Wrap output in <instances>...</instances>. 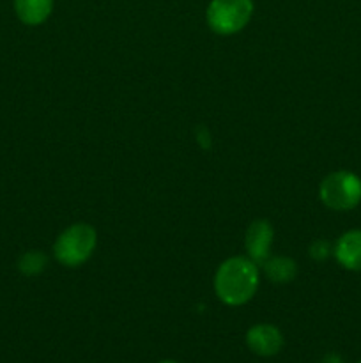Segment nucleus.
Wrapping results in <instances>:
<instances>
[{
    "instance_id": "1",
    "label": "nucleus",
    "mask_w": 361,
    "mask_h": 363,
    "mask_svg": "<svg viewBox=\"0 0 361 363\" xmlns=\"http://www.w3.org/2000/svg\"><path fill=\"white\" fill-rule=\"evenodd\" d=\"M258 289V268L250 257H230L214 275L216 296L229 307L248 303Z\"/></svg>"
},
{
    "instance_id": "2",
    "label": "nucleus",
    "mask_w": 361,
    "mask_h": 363,
    "mask_svg": "<svg viewBox=\"0 0 361 363\" xmlns=\"http://www.w3.org/2000/svg\"><path fill=\"white\" fill-rule=\"evenodd\" d=\"M98 233L88 223H73L59 234L53 243V255L66 268L84 264L96 250Z\"/></svg>"
},
{
    "instance_id": "3",
    "label": "nucleus",
    "mask_w": 361,
    "mask_h": 363,
    "mask_svg": "<svg viewBox=\"0 0 361 363\" xmlns=\"http://www.w3.org/2000/svg\"><path fill=\"white\" fill-rule=\"evenodd\" d=\"M319 199L333 211H350L361 202V179L349 170L331 172L319 186Z\"/></svg>"
},
{
    "instance_id": "4",
    "label": "nucleus",
    "mask_w": 361,
    "mask_h": 363,
    "mask_svg": "<svg viewBox=\"0 0 361 363\" xmlns=\"http://www.w3.org/2000/svg\"><path fill=\"white\" fill-rule=\"evenodd\" d=\"M253 16V0H211L207 6V25L219 35L243 30Z\"/></svg>"
},
{
    "instance_id": "5",
    "label": "nucleus",
    "mask_w": 361,
    "mask_h": 363,
    "mask_svg": "<svg viewBox=\"0 0 361 363\" xmlns=\"http://www.w3.org/2000/svg\"><path fill=\"white\" fill-rule=\"evenodd\" d=\"M246 346L258 357H275L283 347V335L273 325H255L246 332Z\"/></svg>"
},
{
    "instance_id": "6",
    "label": "nucleus",
    "mask_w": 361,
    "mask_h": 363,
    "mask_svg": "<svg viewBox=\"0 0 361 363\" xmlns=\"http://www.w3.org/2000/svg\"><path fill=\"white\" fill-rule=\"evenodd\" d=\"M273 245V227L268 220H257L246 230L244 247L253 262H264L269 257Z\"/></svg>"
},
{
    "instance_id": "7",
    "label": "nucleus",
    "mask_w": 361,
    "mask_h": 363,
    "mask_svg": "<svg viewBox=\"0 0 361 363\" xmlns=\"http://www.w3.org/2000/svg\"><path fill=\"white\" fill-rule=\"evenodd\" d=\"M336 262L349 272H361V229L343 233L335 245Z\"/></svg>"
},
{
    "instance_id": "8",
    "label": "nucleus",
    "mask_w": 361,
    "mask_h": 363,
    "mask_svg": "<svg viewBox=\"0 0 361 363\" xmlns=\"http://www.w3.org/2000/svg\"><path fill=\"white\" fill-rule=\"evenodd\" d=\"M53 11V0H14V13L25 25L45 23Z\"/></svg>"
},
{
    "instance_id": "9",
    "label": "nucleus",
    "mask_w": 361,
    "mask_h": 363,
    "mask_svg": "<svg viewBox=\"0 0 361 363\" xmlns=\"http://www.w3.org/2000/svg\"><path fill=\"white\" fill-rule=\"evenodd\" d=\"M264 272L275 284H287L296 277V262L289 257H273L264 261Z\"/></svg>"
},
{
    "instance_id": "10",
    "label": "nucleus",
    "mask_w": 361,
    "mask_h": 363,
    "mask_svg": "<svg viewBox=\"0 0 361 363\" xmlns=\"http://www.w3.org/2000/svg\"><path fill=\"white\" fill-rule=\"evenodd\" d=\"M45 266H46V255L38 250H32V252H27V254H23L20 257V262H18L20 272L27 277L39 275V273L45 269Z\"/></svg>"
},
{
    "instance_id": "11",
    "label": "nucleus",
    "mask_w": 361,
    "mask_h": 363,
    "mask_svg": "<svg viewBox=\"0 0 361 363\" xmlns=\"http://www.w3.org/2000/svg\"><path fill=\"white\" fill-rule=\"evenodd\" d=\"M329 254H331V248H329L328 241L319 240V241H315L314 245H311L310 255L315 259V261H324V259L328 257Z\"/></svg>"
},
{
    "instance_id": "12",
    "label": "nucleus",
    "mask_w": 361,
    "mask_h": 363,
    "mask_svg": "<svg viewBox=\"0 0 361 363\" xmlns=\"http://www.w3.org/2000/svg\"><path fill=\"white\" fill-rule=\"evenodd\" d=\"M324 363H342V360H340V357H336V354H329V357H326Z\"/></svg>"
},
{
    "instance_id": "13",
    "label": "nucleus",
    "mask_w": 361,
    "mask_h": 363,
    "mask_svg": "<svg viewBox=\"0 0 361 363\" xmlns=\"http://www.w3.org/2000/svg\"><path fill=\"white\" fill-rule=\"evenodd\" d=\"M159 363H177V362H172V360H163V362H159Z\"/></svg>"
},
{
    "instance_id": "14",
    "label": "nucleus",
    "mask_w": 361,
    "mask_h": 363,
    "mask_svg": "<svg viewBox=\"0 0 361 363\" xmlns=\"http://www.w3.org/2000/svg\"><path fill=\"white\" fill-rule=\"evenodd\" d=\"M357 363H361V362H357Z\"/></svg>"
}]
</instances>
